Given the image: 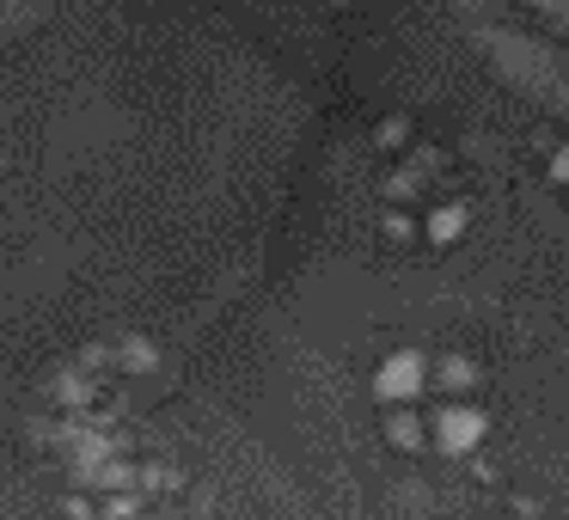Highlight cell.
I'll return each mask as SVG.
<instances>
[{"label":"cell","instance_id":"5","mask_svg":"<svg viewBox=\"0 0 569 520\" xmlns=\"http://www.w3.org/2000/svg\"><path fill=\"white\" fill-rule=\"evenodd\" d=\"M386 441L417 453V447H429V422H422L417 410H392V417H386Z\"/></svg>","mask_w":569,"mask_h":520},{"label":"cell","instance_id":"7","mask_svg":"<svg viewBox=\"0 0 569 520\" xmlns=\"http://www.w3.org/2000/svg\"><path fill=\"white\" fill-rule=\"evenodd\" d=\"M373 141H380V148H405V141H410V123H405V117H386V123L373 129Z\"/></svg>","mask_w":569,"mask_h":520},{"label":"cell","instance_id":"6","mask_svg":"<svg viewBox=\"0 0 569 520\" xmlns=\"http://www.w3.org/2000/svg\"><path fill=\"white\" fill-rule=\"evenodd\" d=\"M380 233H386V239H392V246H405V239H410V233H417V221H410V214H405V209H386V214H380Z\"/></svg>","mask_w":569,"mask_h":520},{"label":"cell","instance_id":"4","mask_svg":"<svg viewBox=\"0 0 569 520\" xmlns=\"http://www.w3.org/2000/svg\"><path fill=\"white\" fill-rule=\"evenodd\" d=\"M466 227H471V209H466V202H435L429 221H422V239H429V246H453Z\"/></svg>","mask_w":569,"mask_h":520},{"label":"cell","instance_id":"2","mask_svg":"<svg viewBox=\"0 0 569 520\" xmlns=\"http://www.w3.org/2000/svg\"><path fill=\"white\" fill-rule=\"evenodd\" d=\"M373 392H380V404H410V398H422L429 392V356H422V349L386 356L380 373H373Z\"/></svg>","mask_w":569,"mask_h":520},{"label":"cell","instance_id":"1","mask_svg":"<svg viewBox=\"0 0 569 520\" xmlns=\"http://www.w3.org/2000/svg\"><path fill=\"white\" fill-rule=\"evenodd\" d=\"M483 434H490V417H483L478 404H466V398H447L429 422V441L441 447V453H478Z\"/></svg>","mask_w":569,"mask_h":520},{"label":"cell","instance_id":"8","mask_svg":"<svg viewBox=\"0 0 569 520\" xmlns=\"http://www.w3.org/2000/svg\"><path fill=\"white\" fill-rule=\"evenodd\" d=\"M551 184H569V141L551 148Z\"/></svg>","mask_w":569,"mask_h":520},{"label":"cell","instance_id":"3","mask_svg":"<svg viewBox=\"0 0 569 520\" xmlns=\"http://www.w3.org/2000/svg\"><path fill=\"white\" fill-rule=\"evenodd\" d=\"M429 380L441 386V392H471V386L483 380V368L466 356V349H441V356L429 361Z\"/></svg>","mask_w":569,"mask_h":520}]
</instances>
